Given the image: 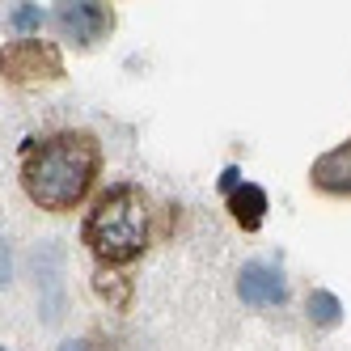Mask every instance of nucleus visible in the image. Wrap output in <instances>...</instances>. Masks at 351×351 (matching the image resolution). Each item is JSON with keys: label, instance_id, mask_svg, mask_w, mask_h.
Listing matches in <instances>:
<instances>
[{"label": "nucleus", "instance_id": "obj_6", "mask_svg": "<svg viewBox=\"0 0 351 351\" xmlns=\"http://www.w3.org/2000/svg\"><path fill=\"white\" fill-rule=\"evenodd\" d=\"M229 212H233V220L241 224L245 233L263 229V216H267V195H263V186H254V182L233 186L229 191Z\"/></svg>", "mask_w": 351, "mask_h": 351}, {"label": "nucleus", "instance_id": "obj_2", "mask_svg": "<svg viewBox=\"0 0 351 351\" xmlns=\"http://www.w3.org/2000/svg\"><path fill=\"white\" fill-rule=\"evenodd\" d=\"M81 241L97 263H136L148 245V195L132 182H119L106 195H97L81 224Z\"/></svg>", "mask_w": 351, "mask_h": 351}, {"label": "nucleus", "instance_id": "obj_8", "mask_svg": "<svg viewBox=\"0 0 351 351\" xmlns=\"http://www.w3.org/2000/svg\"><path fill=\"white\" fill-rule=\"evenodd\" d=\"M38 21H43V9L38 5H17V13H13V26L17 30H34Z\"/></svg>", "mask_w": 351, "mask_h": 351}, {"label": "nucleus", "instance_id": "obj_5", "mask_svg": "<svg viewBox=\"0 0 351 351\" xmlns=\"http://www.w3.org/2000/svg\"><path fill=\"white\" fill-rule=\"evenodd\" d=\"M309 178L317 191L326 195H351V140L335 144L330 153H322L313 165H309Z\"/></svg>", "mask_w": 351, "mask_h": 351}, {"label": "nucleus", "instance_id": "obj_1", "mask_svg": "<svg viewBox=\"0 0 351 351\" xmlns=\"http://www.w3.org/2000/svg\"><path fill=\"white\" fill-rule=\"evenodd\" d=\"M102 144L89 132H56L21 144V191L43 212H72L93 191Z\"/></svg>", "mask_w": 351, "mask_h": 351}, {"label": "nucleus", "instance_id": "obj_9", "mask_svg": "<svg viewBox=\"0 0 351 351\" xmlns=\"http://www.w3.org/2000/svg\"><path fill=\"white\" fill-rule=\"evenodd\" d=\"M60 351H85V347H81V343H77V339H72V343H64V347H60Z\"/></svg>", "mask_w": 351, "mask_h": 351}, {"label": "nucleus", "instance_id": "obj_4", "mask_svg": "<svg viewBox=\"0 0 351 351\" xmlns=\"http://www.w3.org/2000/svg\"><path fill=\"white\" fill-rule=\"evenodd\" d=\"M237 296L245 305H284L288 300V284L284 275L267 267V263H245L237 275Z\"/></svg>", "mask_w": 351, "mask_h": 351}, {"label": "nucleus", "instance_id": "obj_7", "mask_svg": "<svg viewBox=\"0 0 351 351\" xmlns=\"http://www.w3.org/2000/svg\"><path fill=\"white\" fill-rule=\"evenodd\" d=\"M309 317L317 322V326H339V317H343V305H339V296L335 292H309Z\"/></svg>", "mask_w": 351, "mask_h": 351}, {"label": "nucleus", "instance_id": "obj_3", "mask_svg": "<svg viewBox=\"0 0 351 351\" xmlns=\"http://www.w3.org/2000/svg\"><path fill=\"white\" fill-rule=\"evenodd\" d=\"M56 26H60L64 38L89 47L114 26V17H110L106 5H56Z\"/></svg>", "mask_w": 351, "mask_h": 351}]
</instances>
